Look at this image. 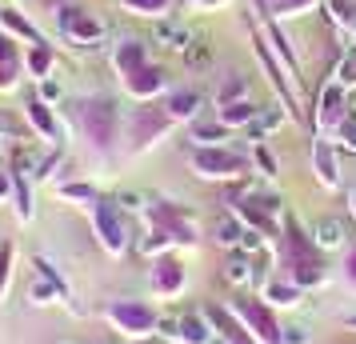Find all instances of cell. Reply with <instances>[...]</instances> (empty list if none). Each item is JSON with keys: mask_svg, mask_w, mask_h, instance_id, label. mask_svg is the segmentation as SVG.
I'll use <instances>...</instances> for the list:
<instances>
[{"mask_svg": "<svg viewBox=\"0 0 356 344\" xmlns=\"http://www.w3.org/2000/svg\"><path fill=\"white\" fill-rule=\"evenodd\" d=\"M8 280H13V248L0 245V300L8 296Z\"/></svg>", "mask_w": 356, "mask_h": 344, "instance_id": "cell-27", "label": "cell"}, {"mask_svg": "<svg viewBox=\"0 0 356 344\" xmlns=\"http://www.w3.org/2000/svg\"><path fill=\"white\" fill-rule=\"evenodd\" d=\"M13 188H17V181H13L8 172H0V200H4V197H13Z\"/></svg>", "mask_w": 356, "mask_h": 344, "instance_id": "cell-37", "label": "cell"}, {"mask_svg": "<svg viewBox=\"0 0 356 344\" xmlns=\"http://www.w3.org/2000/svg\"><path fill=\"white\" fill-rule=\"evenodd\" d=\"M116 204H120L124 213H136V208H145V197H140V193H120Z\"/></svg>", "mask_w": 356, "mask_h": 344, "instance_id": "cell-32", "label": "cell"}, {"mask_svg": "<svg viewBox=\"0 0 356 344\" xmlns=\"http://www.w3.org/2000/svg\"><path fill=\"white\" fill-rule=\"evenodd\" d=\"M92 229H97L100 245L108 248L113 256H120L129 248V224H124V208L116 200H97L92 204Z\"/></svg>", "mask_w": 356, "mask_h": 344, "instance_id": "cell-1", "label": "cell"}, {"mask_svg": "<svg viewBox=\"0 0 356 344\" xmlns=\"http://www.w3.org/2000/svg\"><path fill=\"white\" fill-rule=\"evenodd\" d=\"M193 168L200 177H209V181H228V177L244 172V161L236 152H225V148H196Z\"/></svg>", "mask_w": 356, "mask_h": 344, "instance_id": "cell-5", "label": "cell"}, {"mask_svg": "<svg viewBox=\"0 0 356 344\" xmlns=\"http://www.w3.org/2000/svg\"><path fill=\"white\" fill-rule=\"evenodd\" d=\"M20 72H24V52L13 40V33H0V92H13Z\"/></svg>", "mask_w": 356, "mask_h": 344, "instance_id": "cell-7", "label": "cell"}, {"mask_svg": "<svg viewBox=\"0 0 356 344\" xmlns=\"http://www.w3.org/2000/svg\"><path fill=\"white\" fill-rule=\"evenodd\" d=\"M312 240H316V248H337L340 240H344L340 220H328V216H324L321 224H316V232H312Z\"/></svg>", "mask_w": 356, "mask_h": 344, "instance_id": "cell-17", "label": "cell"}, {"mask_svg": "<svg viewBox=\"0 0 356 344\" xmlns=\"http://www.w3.org/2000/svg\"><path fill=\"white\" fill-rule=\"evenodd\" d=\"M241 236H244V229L236 224V216H220L216 220V240L220 245H241Z\"/></svg>", "mask_w": 356, "mask_h": 344, "instance_id": "cell-25", "label": "cell"}, {"mask_svg": "<svg viewBox=\"0 0 356 344\" xmlns=\"http://www.w3.org/2000/svg\"><path fill=\"white\" fill-rule=\"evenodd\" d=\"M13 181H17V188H13V197H17V216L20 220H33V193H29L24 172H13Z\"/></svg>", "mask_w": 356, "mask_h": 344, "instance_id": "cell-21", "label": "cell"}, {"mask_svg": "<svg viewBox=\"0 0 356 344\" xmlns=\"http://www.w3.org/2000/svg\"><path fill=\"white\" fill-rule=\"evenodd\" d=\"M124 84H129V92L136 100H148V97H156V92L164 88V72H161V68H152V65H145L140 72L124 76Z\"/></svg>", "mask_w": 356, "mask_h": 344, "instance_id": "cell-10", "label": "cell"}, {"mask_svg": "<svg viewBox=\"0 0 356 344\" xmlns=\"http://www.w3.org/2000/svg\"><path fill=\"white\" fill-rule=\"evenodd\" d=\"M120 4H124L129 13H136V17H164L172 0H120Z\"/></svg>", "mask_w": 356, "mask_h": 344, "instance_id": "cell-23", "label": "cell"}, {"mask_svg": "<svg viewBox=\"0 0 356 344\" xmlns=\"http://www.w3.org/2000/svg\"><path fill=\"white\" fill-rule=\"evenodd\" d=\"M257 161H260V168H264V177H273V172H276L273 156H268V152H264V148H257Z\"/></svg>", "mask_w": 356, "mask_h": 344, "instance_id": "cell-36", "label": "cell"}, {"mask_svg": "<svg viewBox=\"0 0 356 344\" xmlns=\"http://www.w3.org/2000/svg\"><path fill=\"white\" fill-rule=\"evenodd\" d=\"M353 208H356V197H353Z\"/></svg>", "mask_w": 356, "mask_h": 344, "instance_id": "cell-42", "label": "cell"}, {"mask_svg": "<svg viewBox=\"0 0 356 344\" xmlns=\"http://www.w3.org/2000/svg\"><path fill=\"white\" fill-rule=\"evenodd\" d=\"M248 277H252V272H248V261H241V256L228 261V280H232V284H244Z\"/></svg>", "mask_w": 356, "mask_h": 344, "instance_id": "cell-31", "label": "cell"}, {"mask_svg": "<svg viewBox=\"0 0 356 344\" xmlns=\"http://www.w3.org/2000/svg\"><path fill=\"white\" fill-rule=\"evenodd\" d=\"M348 325H353V328H356V316H348Z\"/></svg>", "mask_w": 356, "mask_h": 344, "instance_id": "cell-41", "label": "cell"}, {"mask_svg": "<svg viewBox=\"0 0 356 344\" xmlns=\"http://www.w3.org/2000/svg\"><path fill=\"white\" fill-rule=\"evenodd\" d=\"M316 172L324 177V184H328V188H337V184H340L337 161H332V152H328V145H316Z\"/></svg>", "mask_w": 356, "mask_h": 344, "instance_id": "cell-22", "label": "cell"}, {"mask_svg": "<svg viewBox=\"0 0 356 344\" xmlns=\"http://www.w3.org/2000/svg\"><path fill=\"white\" fill-rule=\"evenodd\" d=\"M241 248H244V252H252V248H260V232L244 229V236H241Z\"/></svg>", "mask_w": 356, "mask_h": 344, "instance_id": "cell-35", "label": "cell"}, {"mask_svg": "<svg viewBox=\"0 0 356 344\" xmlns=\"http://www.w3.org/2000/svg\"><path fill=\"white\" fill-rule=\"evenodd\" d=\"M236 312H241L244 320H252V325H257V328H264L260 336H264V341H268V344H280V332H276V328H273V320H268V316H264V312H260V309H252V304H241V309H236Z\"/></svg>", "mask_w": 356, "mask_h": 344, "instance_id": "cell-20", "label": "cell"}, {"mask_svg": "<svg viewBox=\"0 0 356 344\" xmlns=\"http://www.w3.org/2000/svg\"><path fill=\"white\" fill-rule=\"evenodd\" d=\"M209 344H228V341H225V336H212V341H209Z\"/></svg>", "mask_w": 356, "mask_h": 344, "instance_id": "cell-40", "label": "cell"}, {"mask_svg": "<svg viewBox=\"0 0 356 344\" xmlns=\"http://www.w3.org/2000/svg\"><path fill=\"white\" fill-rule=\"evenodd\" d=\"M113 65L120 76H132V72H140V68L148 65V56H145V44L140 40H120L113 52Z\"/></svg>", "mask_w": 356, "mask_h": 344, "instance_id": "cell-9", "label": "cell"}, {"mask_svg": "<svg viewBox=\"0 0 356 344\" xmlns=\"http://www.w3.org/2000/svg\"><path fill=\"white\" fill-rule=\"evenodd\" d=\"M0 24H4V33H13V36H24L29 44H44V36L33 28V20H24L17 13V8H0Z\"/></svg>", "mask_w": 356, "mask_h": 344, "instance_id": "cell-14", "label": "cell"}, {"mask_svg": "<svg viewBox=\"0 0 356 344\" xmlns=\"http://www.w3.org/2000/svg\"><path fill=\"white\" fill-rule=\"evenodd\" d=\"M264 300L268 304H296L300 300V284H280V280H273V284H264Z\"/></svg>", "mask_w": 356, "mask_h": 344, "instance_id": "cell-19", "label": "cell"}, {"mask_svg": "<svg viewBox=\"0 0 356 344\" xmlns=\"http://www.w3.org/2000/svg\"><path fill=\"white\" fill-rule=\"evenodd\" d=\"M184 60H188V68H209L212 65V49L204 44V40H193L188 52H184Z\"/></svg>", "mask_w": 356, "mask_h": 344, "instance_id": "cell-26", "label": "cell"}, {"mask_svg": "<svg viewBox=\"0 0 356 344\" xmlns=\"http://www.w3.org/2000/svg\"><path fill=\"white\" fill-rule=\"evenodd\" d=\"M60 33L81 49H97L104 40V20L84 13V8H60Z\"/></svg>", "mask_w": 356, "mask_h": 344, "instance_id": "cell-2", "label": "cell"}, {"mask_svg": "<svg viewBox=\"0 0 356 344\" xmlns=\"http://www.w3.org/2000/svg\"><path fill=\"white\" fill-rule=\"evenodd\" d=\"M180 344H209L212 341V328H209V316L204 312H184L180 316Z\"/></svg>", "mask_w": 356, "mask_h": 344, "instance_id": "cell-12", "label": "cell"}, {"mask_svg": "<svg viewBox=\"0 0 356 344\" xmlns=\"http://www.w3.org/2000/svg\"><path fill=\"white\" fill-rule=\"evenodd\" d=\"M193 4H200V8H212V4H220V0H193Z\"/></svg>", "mask_w": 356, "mask_h": 344, "instance_id": "cell-39", "label": "cell"}, {"mask_svg": "<svg viewBox=\"0 0 356 344\" xmlns=\"http://www.w3.org/2000/svg\"><path fill=\"white\" fill-rule=\"evenodd\" d=\"M60 344H68V341H60Z\"/></svg>", "mask_w": 356, "mask_h": 344, "instance_id": "cell-43", "label": "cell"}, {"mask_svg": "<svg viewBox=\"0 0 356 344\" xmlns=\"http://www.w3.org/2000/svg\"><path fill=\"white\" fill-rule=\"evenodd\" d=\"M284 341H289V344H308V328H300V325L284 328Z\"/></svg>", "mask_w": 356, "mask_h": 344, "instance_id": "cell-34", "label": "cell"}, {"mask_svg": "<svg viewBox=\"0 0 356 344\" xmlns=\"http://www.w3.org/2000/svg\"><path fill=\"white\" fill-rule=\"evenodd\" d=\"M252 120H257V108L248 100H236V104L220 108V124H252Z\"/></svg>", "mask_w": 356, "mask_h": 344, "instance_id": "cell-18", "label": "cell"}, {"mask_svg": "<svg viewBox=\"0 0 356 344\" xmlns=\"http://www.w3.org/2000/svg\"><path fill=\"white\" fill-rule=\"evenodd\" d=\"M168 120H172V116L161 113V108H136V113H132V140H136V145H148L156 132H164Z\"/></svg>", "mask_w": 356, "mask_h": 344, "instance_id": "cell-8", "label": "cell"}, {"mask_svg": "<svg viewBox=\"0 0 356 344\" xmlns=\"http://www.w3.org/2000/svg\"><path fill=\"white\" fill-rule=\"evenodd\" d=\"M340 148L356 152V124H348V120H344V129H340Z\"/></svg>", "mask_w": 356, "mask_h": 344, "instance_id": "cell-33", "label": "cell"}, {"mask_svg": "<svg viewBox=\"0 0 356 344\" xmlns=\"http://www.w3.org/2000/svg\"><path fill=\"white\" fill-rule=\"evenodd\" d=\"M52 65H56L52 44H29V52H24V68H29V76H33V81L52 76Z\"/></svg>", "mask_w": 356, "mask_h": 344, "instance_id": "cell-13", "label": "cell"}, {"mask_svg": "<svg viewBox=\"0 0 356 344\" xmlns=\"http://www.w3.org/2000/svg\"><path fill=\"white\" fill-rule=\"evenodd\" d=\"M152 288L161 296H177L184 288V268L177 261H156V268H152Z\"/></svg>", "mask_w": 356, "mask_h": 344, "instance_id": "cell-11", "label": "cell"}, {"mask_svg": "<svg viewBox=\"0 0 356 344\" xmlns=\"http://www.w3.org/2000/svg\"><path fill=\"white\" fill-rule=\"evenodd\" d=\"M300 4H308V0H280L276 8H284V13H289V8H300Z\"/></svg>", "mask_w": 356, "mask_h": 344, "instance_id": "cell-38", "label": "cell"}, {"mask_svg": "<svg viewBox=\"0 0 356 344\" xmlns=\"http://www.w3.org/2000/svg\"><path fill=\"white\" fill-rule=\"evenodd\" d=\"M244 88H248V84H244L241 76H232V81L220 88V108H225V104H236V100L244 97Z\"/></svg>", "mask_w": 356, "mask_h": 344, "instance_id": "cell-29", "label": "cell"}, {"mask_svg": "<svg viewBox=\"0 0 356 344\" xmlns=\"http://www.w3.org/2000/svg\"><path fill=\"white\" fill-rule=\"evenodd\" d=\"M60 97H65V84H60V81H52V76H44V81H40V100L56 104Z\"/></svg>", "mask_w": 356, "mask_h": 344, "instance_id": "cell-30", "label": "cell"}, {"mask_svg": "<svg viewBox=\"0 0 356 344\" xmlns=\"http://www.w3.org/2000/svg\"><path fill=\"white\" fill-rule=\"evenodd\" d=\"M156 40H161L164 49L188 52V44H193V33H188L184 24H177V20H161V24H156Z\"/></svg>", "mask_w": 356, "mask_h": 344, "instance_id": "cell-15", "label": "cell"}, {"mask_svg": "<svg viewBox=\"0 0 356 344\" xmlns=\"http://www.w3.org/2000/svg\"><path fill=\"white\" fill-rule=\"evenodd\" d=\"M60 197L84 200V204H97V188H88V184H60Z\"/></svg>", "mask_w": 356, "mask_h": 344, "instance_id": "cell-28", "label": "cell"}, {"mask_svg": "<svg viewBox=\"0 0 356 344\" xmlns=\"http://www.w3.org/2000/svg\"><path fill=\"white\" fill-rule=\"evenodd\" d=\"M81 120H84V132L97 148H108L116 140V108L108 100H84L81 104Z\"/></svg>", "mask_w": 356, "mask_h": 344, "instance_id": "cell-3", "label": "cell"}, {"mask_svg": "<svg viewBox=\"0 0 356 344\" xmlns=\"http://www.w3.org/2000/svg\"><path fill=\"white\" fill-rule=\"evenodd\" d=\"M108 320L120 332H129V336H148L156 328V312L148 304H140V300H113L108 304Z\"/></svg>", "mask_w": 356, "mask_h": 344, "instance_id": "cell-4", "label": "cell"}, {"mask_svg": "<svg viewBox=\"0 0 356 344\" xmlns=\"http://www.w3.org/2000/svg\"><path fill=\"white\" fill-rule=\"evenodd\" d=\"M24 116H29V124H33L44 140H52V145H60V140H65V124H60V116H56V108H52L49 100L29 97V100H24Z\"/></svg>", "mask_w": 356, "mask_h": 344, "instance_id": "cell-6", "label": "cell"}, {"mask_svg": "<svg viewBox=\"0 0 356 344\" xmlns=\"http://www.w3.org/2000/svg\"><path fill=\"white\" fill-rule=\"evenodd\" d=\"M225 136H228V124H196L193 129V140L196 145H204V148H216Z\"/></svg>", "mask_w": 356, "mask_h": 344, "instance_id": "cell-24", "label": "cell"}, {"mask_svg": "<svg viewBox=\"0 0 356 344\" xmlns=\"http://www.w3.org/2000/svg\"><path fill=\"white\" fill-rule=\"evenodd\" d=\"M164 108H168V116H172V120H188V116L200 113V92H172Z\"/></svg>", "mask_w": 356, "mask_h": 344, "instance_id": "cell-16", "label": "cell"}]
</instances>
